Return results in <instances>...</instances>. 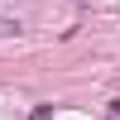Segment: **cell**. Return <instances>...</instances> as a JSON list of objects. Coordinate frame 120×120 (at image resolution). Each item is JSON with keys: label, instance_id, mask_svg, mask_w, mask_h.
<instances>
[{"label": "cell", "instance_id": "1", "mask_svg": "<svg viewBox=\"0 0 120 120\" xmlns=\"http://www.w3.org/2000/svg\"><path fill=\"white\" fill-rule=\"evenodd\" d=\"M29 120H53V106H34V115Z\"/></svg>", "mask_w": 120, "mask_h": 120}]
</instances>
